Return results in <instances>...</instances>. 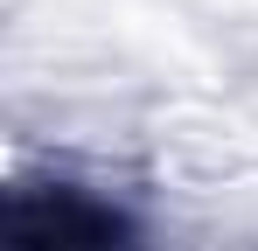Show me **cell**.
Instances as JSON below:
<instances>
[{
    "label": "cell",
    "instance_id": "1",
    "mask_svg": "<svg viewBox=\"0 0 258 251\" xmlns=\"http://www.w3.org/2000/svg\"><path fill=\"white\" fill-rule=\"evenodd\" d=\"M0 251H140V237H133L126 209L56 181V189H14L7 196Z\"/></svg>",
    "mask_w": 258,
    "mask_h": 251
}]
</instances>
